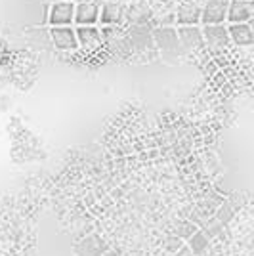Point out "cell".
Instances as JSON below:
<instances>
[{
	"label": "cell",
	"instance_id": "cell-12",
	"mask_svg": "<svg viewBox=\"0 0 254 256\" xmlns=\"http://www.w3.org/2000/svg\"><path fill=\"white\" fill-rule=\"evenodd\" d=\"M126 16V6L120 2H107L100 8V23L104 25H120Z\"/></svg>",
	"mask_w": 254,
	"mask_h": 256
},
{
	"label": "cell",
	"instance_id": "cell-14",
	"mask_svg": "<svg viewBox=\"0 0 254 256\" xmlns=\"http://www.w3.org/2000/svg\"><path fill=\"white\" fill-rule=\"evenodd\" d=\"M228 31H230L232 42L239 44V46L254 44V32L248 23H233V25L228 27Z\"/></svg>",
	"mask_w": 254,
	"mask_h": 256
},
{
	"label": "cell",
	"instance_id": "cell-9",
	"mask_svg": "<svg viewBox=\"0 0 254 256\" xmlns=\"http://www.w3.org/2000/svg\"><path fill=\"white\" fill-rule=\"evenodd\" d=\"M201 16H202V8L197 6L195 2H182L180 6H176V23L184 27V25H197L201 23Z\"/></svg>",
	"mask_w": 254,
	"mask_h": 256
},
{
	"label": "cell",
	"instance_id": "cell-4",
	"mask_svg": "<svg viewBox=\"0 0 254 256\" xmlns=\"http://www.w3.org/2000/svg\"><path fill=\"white\" fill-rule=\"evenodd\" d=\"M202 36H204V42L208 44L212 54L224 52L232 42L230 31L226 25H206V27H202Z\"/></svg>",
	"mask_w": 254,
	"mask_h": 256
},
{
	"label": "cell",
	"instance_id": "cell-15",
	"mask_svg": "<svg viewBox=\"0 0 254 256\" xmlns=\"http://www.w3.org/2000/svg\"><path fill=\"white\" fill-rule=\"evenodd\" d=\"M208 245H210V237L204 234L202 230H199V232H197V234L193 235L190 241H188V246L193 250V254L195 256L202 254V252L208 248Z\"/></svg>",
	"mask_w": 254,
	"mask_h": 256
},
{
	"label": "cell",
	"instance_id": "cell-6",
	"mask_svg": "<svg viewBox=\"0 0 254 256\" xmlns=\"http://www.w3.org/2000/svg\"><path fill=\"white\" fill-rule=\"evenodd\" d=\"M178 36H180V44L184 52H201L204 48V36H202V31L197 27V25H184V27H178Z\"/></svg>",
	"mask_w": 254,
	"mask_h": 256
},
{
	"label": "cell",
	"instance_id": "cell-18",
	"mask_svg": "<svg viewBox=\"0 0 254 256\" xmlns=\"http://www.w3.org/2000/svg\"><path fill=\"white\" fill-rule=\"evenodd\" d=\"M212 82H214V86H218V88H222V86L226 84L228 80H226V75H224L222 71H218L216 75L212 76Z\"/></svg>",
	"mask_w": 254,
	"mask_h": 256
},
{
	"label": "cell",
	"instance_id": "cell-7",
	"mask_svg": "<svg viewBox=\"0 0 254 256\" xmlns=\"http://www.w3.org/2000/svg\"><path fill=\"white\" fill-rule=\"evenodd\" d=\"M50 38H52L54 46L58 50L64 52H73L78 48V38H76V29L73 25L71 27H52L50 31Z\"/></svg>",
	"mask_w": 254,
	"mask_h": 256
},
{
	"label": "cell",
	"instance_id": "cell-23",
	"mask_svg": "<svg viewBox=\"0 0 254 256\" xmlns=\"http://www.w3.org/2000/svg\"><path fill=\"white\" fill-rule=\"evenodd\" d=\"M56 2H62V0H56Z\"/></svg>",
	"mask_w": 254,
	"mask_h": 256
},
{
	"label": "cell",
	"instance_id": "cell-2",
	"mask_svg": "<svg viewBox=\"0 0 254 256\" xmlns=\"http://www.w3.org/2000/svg\"><path fill=\"white\" fill-rule=\"evenodd\" d=\"M74 10H76V4L73 0L54 2V4H50L48 23L52 27H71L74 23Z\"/></svg>",
	"mask_w": 254,
	"mask_h": 256
},
{
	"label": "cell",
	"instance_id": "cell-17",
	"mask_svg": "<svg viewBox=\"0 0 254 256\" xmlns=\"http://www.w3.org/2000/svg\"><path fill=\"white\" fill-rule=\"evenodd\" d=\"M184 245H186V243L182 241L178 235H172V237H168V239H166V243H164L166 250H168V252H172V254H176V252H178Z\"/></svg>",
	"mask_w": 254,
	"mask_h": 256
},
{
	"label": "cell",
	"instance_id": "cell-1",
	"mask_svg": "<svg viewBox=\"0 0 254 256\" xmlns=\"http://www.w3.org/2000/svg\"><path fill=\"white\" fill-rule=\"evenodd\" d=\"M153 42L157 44L159 52L162 54L164 60L168 62H176L182 54V44L180 36H178V29L174 27H166V25H160L153 29Z\"/></svg>",
	"mask_w": 254,
	"mask_h": 256
},
{
	"label": "cell",
	"instance_id": "cell-13",
	"mask_svg": "<svg viewBox=\"0 0 254 256\" xmlns=\"http://www.w3.org/2000/svg\"><path fill=\"white\" fill-rule=\"evenodd\" d=\"M76 38H78V44H82L88 50H96L98 46H102V42H104L102 31H100L96 25H90V27H76Z\"/></svg>",
	"mask_w": 254,
	"mask_h": 256
},
{
	"label": "cell",
	"instance_id": "cell-20",
	"mask_svg": "<svg viewBox=\"0 0 254 256\" xmlns=\"http://www.w3.org/2000/svg\"><path fill=\"white\" fill-rule=\"evenodd\" d=\"M74 4H86V2H94V0H73Z\"/></svg>",
	"mask_w": 254,
	"mask_h": 256
},
{
	"label": "cell",
	"instance_id": "cell-5",
	"mask_svg": "<svg viewBox=\"0 0 254 256\" xmlns=\"http://www.w3.org/2000/svg\"><path fill=\"white\" fill-rule=\"evenodd\" d=\"M74 254L76 256H104L107 254L111 248L106 243V239L100 234H90L84 239H80L74 245Z\"/></svg>",
	"mask_w": 254,
	"mask_h": 256
},
{
	"label": "cell",
	"instance_id": "cell-16",
	"mask_svg": "<svg viewBox=\"0 0 254 256\" xmlns=\"http://www.w3.org/2000/svg\"><path fill=\"white\" fill-rule=\"evenodd\" d=\"M197 232H199L197 224H193V222H190V220H182V222L176 224V235L180 237L182 241H186V243H188Z\"/></svg>",
	"mask_w": 254,
	"mask_h": 256
},
{
	"label": "cell",
	"instance_id": "cell-3",
	"mask_svg": "<svg viewBox=\"0 0 254 256\" xmlns=\"http://www.w3.org/2000/svg\"><path fill=\"white\" fill-rule=\"evenodd\" d=\"M228 10H230V0H206L201 16L202 27L224 25V22H228Z\"/></svg>",
	"mask_w": 254,
	"mask_h": 256
},
{
	"label": "cell",
	"instance_id": "cell-11",
	"mask_svg": "<svg viewBox=\"0 0 254 256\" xmlns=\"http://www.w3.org/2000/svg\"><path fill=\"white\" fill-rule=\"evenodd\" d=\"M252 0H230V10H228V22L233 23H248L252 20Z\"/></svg>",
	"mask_w": 254,
	"mask_h": 256
},
{
	"label": "cell",
	"instance_id": "cell-19",
	"mask_svg": "<svg viewBox=\"0 0 254 256\" xmlns=\"http://www.w3.org/2000/svg\"><path fill=\"white\" fill-rule=\"evenodd\" d=\"M176 256H195V254H193V250H191L190 246H188V243H186V245L182 246L180 250L176 252Z\"/></svg>",
	"mask_w": 254,
	"mask_h": 256
},
{
	"label": "cell",
	"instance_id": "cell-8",
	"mask_svg": "<svg viewBox=\"0 0 254 256\" xmlns=\"http://www.w3.org/2000/svg\"><path fill=\"white\" fill-rule=\"evenodd\" d=\"M128 42L132 44V48L136 50H149L153 46V31L149 29L148 25H132V29L126 32Z\"/></svg>",
	"mask_w": 254,
	"mask_h": 256
},
{
	"label": "cell",
	"instance_id": "cell-10",
	"mask_svg": "<svg viewBox=\"0 0 254 256\" xmlns=\"http://www.w3.org/2000/svg\"><path fill=\"white\" fill-rule=\"evenodd\" d=\"M100 23V6L96 2H86V4H76L74 10V25L76 27H90Z\"/></svg>",
	"mask_w": 254,
	"mask_h": 256
},
{
	"label": "cell",
	"instance_id": "cell-21",
	"mask_svg": "<svg viewBox=\"0 0 254 256\" xmlns=\"http://www.w3.org/2000/svg\"><path fill=\"white\" fill-rule=\"evenodd\" d=\"M104 256H120V254H118V252H115V250H109V252H107V254H104Z\"/></svg>",
	"mask_w": 254,
	"mask_h": 256
},
{
	"label": "cell",
	"instance_id": "cell-22",
	"mask_svg": "<svg viewBox=\"0 0 254 256\" xmlns=\"http://www.w3.org/2000/svg\"><path fill=\"white\" fill-rule=\"evenodd\" d=\"M244 2H250V0H244Z\"/></svg>",
	"mask_w": 254,
	"mask_h": 256
}]
</instances>
